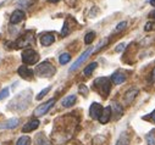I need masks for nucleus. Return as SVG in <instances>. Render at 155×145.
Listing matches in <instances>:
<instances>
[{
  "label": "nucleus",
  "instance_id": "35",
  "mask_svg": "<svg viewBox=\"0 0 155 145\" xmlns=\"http://www.w3.org/2000/svg\"><path fill=\"white\" fill-rule=\"evenodd\" d=\"M125 48H126V44H125V43H121V44H119L117 47H116L115 51H116V53H121V51L125 50Z\"/></svg>",
  "mask_w": 155,
  "mask_h": 145
},
{
  "label": "nucleus",
  "instance_id": "2",
  "mask_svg": "<svg viewBox=\"0 0 155 145\" xmlns=\"http://www.w3.org/2000/svg\"><path fill=\"white\" fill-rule=\"evenodd\" d=\"M31 100H32V92L29 89H26L20 94H17L15 98H12V100L8 105V108L15 112H22L29 106Z\"/></svg>",
  "mask_w": 155,
  "mask_h": 145
},
{
  "label": "nucleus",
  "instance_id": "7",
  "mask_svg": "<svg viewBox=\"0 0 155 145\" xmlns=\"http://www.w3.org/2000/svg\"><path fill=\"white\" fill-rule=\"evenodd\" d=\"M55 102H56V99L53 98V99L48 100L47 102H44V104H42V105H39V106H37L35 110H34V112H33V115H34L35 117H42V116H44V115L50 110V108L55 105Z\"/></svg>",
  "mask_w": 155,
  "mask_h": 145
},
{
  "label": "nucleus",
  "instance_id": "33",
  "mask_svg": "<svg viewBox=\"0 0 155 145\" xmlns=\"http://www.w3.org/2000/svg\"><path fill=\"white\" fill-rule=\"evenodd\" d=\"M9 96V88H4L3 90H0V100L6 99Z\"/></svg>",
  "mask_w": 155,
  "mask_h": 145
},
{
  "label": "nucleus",
  "instance_id": "27",
  "mask_svg": "<svg viewBox=\"0 0 155 145\" xmlns=\"http://www.w3.org/2000/svg\"><path fill=\"white\" fill-rule=\"evenodd\" d=\"M70 33V27H68V21L66 20L64 22V27L61 29V37H66V35Z\"/></svg>",
  "mask_w": 155,
  "mask_h": 145
},
{
  "label": "nucleus",
  "instance_id": "40",
  "mask_svg": "<svg viewBox=\"0 0 155 145\" xmlns=\"http://www.w3.org/2000/svg\"><path fill=\"white\" fill-rule=\"evenodd\" d=\"M151 17H154V20H155V10L151 12Z\"/></svg>",
  "mask_w": 155,
  "mask_h": 145
},
{
  "label": "nucleus",
  "instance_id": "32",
  "mask_svg": "<svg viewBox=\"0 0 155 145\" xmlns=\"http://www.w3.org/2000/svg\"><path fill=\"white\" fill-rule=\"evenodd\" d=\"M78 90H80V93H81L83 96H87V95H88V88H87L84 84H80Z\"/></svg>",
  "mask_w": 155,
  "mask_h": 145
},
{
  "label": "nucleus",
  "instance_id": "18",
  "mask_svg": "<svg viewBox=\"0 0 155 145\" xmlns=\"http://www.w3.org/2000/svg\"><path fill=\"white\" fill-rule=\"evenodd\" d=\"M111 82L116 85H119V84H122L125 81H126V75L122 73V72H115V73L111 76Z\"/></svg>",
  "mask_w": 155,
  "mask_h": 145
},
{
  "label": "nucleus",
  "instance_id": "24",
  "mask_svg": "<svg viewBox=\"0 0 155 145\" xmlns=\"http://www.w3.org/2000/svg\"><path fill=\"white\" fill-rule=\"evenodd\" d=\"M34 3H35V0H20V2H18V6H21L23 9H28Z\"/></svg>",
  "mask_w": 155,
  "mask_h": 145
},
{
  "label": "nucleus",
  "instance_id": "25",
  "mask_svg": "<svg viewBox=\"0 0 155 145\" xmlns=\"http://www.w3.org/2000/svg\"><path fill=\"white\" fill-rule=\"evenodd\" d=\"M70 60H71V55H70L68 53H64V54H61L60 57H59V62H60L61 65H66Z\"/></svg>",
  "mask_w": 155,
  "mask_h": 145
},
{
  "label": "nucleus",
  "instance_id": "31",
  "mask_svg": "<svg viewBox=\"0 0 155 145\" xmlns=\"http://www.w3.org/2000/svg\"><path fill=\"white\" fill-rule=\"evenodd\" d=\"M154 29H155V23H154V22L149 21V22L145 23V26H144V31H145V32H151V31H154Z\"/></svg>",
  "mask_w": 155,
  "mask_h": 145
},
{
  "label": "nucleus",
  "instance_id": "36",
  "mask_svg": "<svg viewBox=\"0 0 155 145\" xmlns=\"http://www.w3.org/2000/svg\"><path fill=\"white\" fill-rule=\"evenodd\" d=\"M143 118H144V120H150L151 122H154V123H155V110H154V111H153L148 117H143Z\"/></svg>",
  "mask_w": 155,
  "mask_h": 145
},
{
  "label": "nucleus",
  "instance_id": "17",
  "mask_svg": "<svg viewBox=\"0 0 155 145\" xmlns=\"http://www.w3.org/2000/svg\"><path fill=\"white\" fill-rule=\"evenodd\" d=\"M34 145H51V141L44 133H38L34 138Z\"/></svg>",
  "mask_w": 155,
  "mask_h": 145
},
{
  "label": "nucleus",
  "instance_id": "37",
  "mask_svg": "<svg viewBox=\"0 0 155 145\" xmlns=\"http://www.w3.org/2000/svg\"><path fill=\"white\" fill-rule=\"evenodd\" d=\"M151 79L155 82V67H154V69H153V72H151Z\"/></svg>",
  "mask_w": 155,
  "mask_h": 145
},
{
  "label": "nucleus",
  "instance_id": "19",
  "mask_svg": "<svg viewBox=\"0 0 155 145\" xmlns=\"http://www.w3.org/2000/svg\"><path fill=\"white\" fill-rule=\"evenodd\" d=\"M111 115H112L111 107H110V106L105 107L104 110H103V114H101L100 118H99V122H100L101 124H105V123H107V122L110 121V118H111Z\"/></svg>",
  "mask_w": 155,
  "mask_h": 145
},
{
  "label": "nucleus",
  "instance_id": "9",
  "mask_svg": "<svg viewBox=\"0 0 155 145\" xmlns=\"http://www.w3.org/2000/svg\"><path fill=\"white\" fill-rule=\"evenodd\" d=\"M103 106L100 105V104H98V102H93L92 105H91V107H89V116L93 118V120H98L99 121V118H100V116H101V114H103Z\"/></svg>",
  "mask_w": 155,
  "mask_h": 145
},
{
  "label": "nucleus",
  "instance_id": "12",
  "mask_svg": "<svg viewBox=\"0 0 155 145\" xmlns=\"http://www.w3.org/2000/svg\"><path fill=\"white\" fill-rule=\"evenodd\" d=\"M138 93H139V90L136 89V88H132V89L127 90L126 94L124 95V102H125L126 105H131V104L134 101V99L137 98Z\"/></svg>",
  "mask_w": 155,
  "mask_h": 145
},
{
  "label": "nucleus",
  "instance_id": "38",
  "mask_svg": "<svg viewBox=\"0 0 155 145\" xmlns=\"http://www.w3.org/2000/svg\"><path fill=\"white\" fill-rule=\"evenodd\" d=\"M48 2H50V3H58V2H60V0H48Z\"/></svg>",
  "mask_w": 155,
  "mask_h": 145
},
{
  "label": "nucleus",
  "instance_id": "6",
  "mask_svg": "<svg viewBox=\"0 0 155 145\" xmlns=\"http://www.w3.org/2000/svg\"><path fill=\"white\" fill-rule=\"evenodd\" d=\"M21 59H22V62L26 65H35L39 61V54L33 49H26L25 51H22Z\"/></svg>",
  "mask_w": 155,
  "mask_h": 145
},
{
  "label": "nucleus",
  "instance_id": "13",
  "mask_svg": "<svg viewBox=\"0 0 155 145\" xmlns=\"http://www.w3.org/2000/svg\"><path fill=\"white\" fill-rule=\"evenodd\" d=\"M110 107H111L112 114L115 115V120H119V118H121V117H122V115H124V107H122L119 102L112 101Z\"/></svg>",
  "mask_w": 155,
  "mask_h": 145
},
{
  "label": "nucleus",
  "instance_id": "39",
  "mask_svg": "<svg viewBox=\"0 0 155 145\" xmlns=\"http://www.w3.org/2000/svg\"><path fill=\"white\" fill-rule=\"evenodd\" d=\"M150 4H151L153 6H155V0H150Z\"/></svg>",
  "mask_w": 155,
  "mask_h": 145
},
{
  "label": "nucleus",
  "instance_id": "22",
  "mask_svg": "<svg viewBox=\"0 0 155 145\" xmlns=\"http://www.w3.org/2000/svg\"><path fill=\"white\" fill-rule=\"evenodd\" d=\"M31 138L28 135H22L17 139L16 141V145H31Z\"/></svg>",
  "mask_w": 155,
  "mask_h": 145
},
{
  "label": "nucleus",
  "instance_id": "29",
  "mask_svg": "<svg viewBox=\"0 0 155 145\" xmlns=\"http://www.w3.org/2000/svg\"><path fill=\"white\" fill-rule=\"evenodd\" d=\"M145 139H147L148 145H155V137H154L153 133H148L145 135Z\"/></svg>",
  "mask_w": 155,
  "mask_h": 145
},
{
  "label": "nucleus",
  "instance_id": "15",
  "mask_svg": "<svg viewBox=\"0 0 155 145\" xmlns=\"http://www.w3.org/2000/svg\"><path fill=\"white\" fill-rule=\"evenodd\" d=\"M55 42V35L54 33H44L41 35V44L43 47H49Z\"/></svg>",
  "mask_w": 155,
  "mask_h": 145
},
{
  "label": "nucleus",
  "instance_id": "10",
  "mask_svg": "<svg viewBox=\"0 0 155 145\" xmlns=\"http://www.w3.org/2000/svg\"><path fill=\"white\" fill-rule=\"evenodd\" d=\"M17 73L22 79H26V81H31L34 76V72L29 69L27 66H20L17 69Z\"/></svg>",
  "mask_w": 155,
  "mask_h": 145
},
{
  "label": "nucleus",
  "instance_id": "5",
  "mask_svg": "<svg viewBox=\"0 0 155 145\" xmlns=\"http://www.w3.org/2000/svg\"><path fill=\"white\" fill-rule=\"evenodd\" d=\"M94 51H95V49H94L93 47L88 48V49H87V50H86V51H84V53H83L78 59H77V60L72 63V66L68 68V72H70V73H72V72H76L77 69H78V68H80V67H81V66H82V65L88 60V57H89Z\"/></svg>",
  "mask_w": 155,
  "mask_h": 145
},
{
  "label": "nucleus",
  "instance_id": "30",
  "mask_svg": "<svg viewBox=\"0 0 155 145\" xmlns=\"http://www.w3.org/2000/svg\"><path fill=\"white\" fill-rule=\"evenodd\" d=\"M126 26H127V22L126 21H122V22H120L117 26H116V28H115V33H119V32H121V31H124L125 28H126Z\"/></svg>",
  "mask_w": 155,
  "mask_h": 145
},
{
  "label": "nucleus",
  "instance_id": "26",
  "mask_svg": "<svg viewBox=\"0 0 155 145\" xmlns=\"http://www.w3.org/2000/svg\"><path fill=\"white\" fill-rule=\"evenodd\" d=\"M95 39V33L94 32H88L84 37V43L86 44H92V42Z\"/></svg>",
  "mask_w": 155,
  "mask_h": 145
},
{
  "label": "nucleus",
  "instance_id": "28",
  "mask_svg": "<svg viewBox=\"0 0 155 145\" xmlns=\"http://www.w3.org/2000/svg\"><path fill=\"white\" fill-rule=\"evenodd\" d=\"M50 89H51V87H48V88L43 89V90H42L39 94H38V95L35 96V99H37V100H42V98H44V96H45V95H47V94L50 92Z\"/></svg>",
  "mask_w": 155,
  "mask_h": 145
},
{
  "label": "nucleus",
  "instance_id": "8",
  "mask_svg": "<svg viewBox=\"0 0 155 145\" xmlns=\"http://www.w3.org/2000/svg\"><path fill=\"white\" fill-rule=\"evenodd\" d=\"M31 44H33V32L31 31H27L15 42L16 48H26V47H29Z\"/></svg>",
  "mask_w": 155,
  "mask_h": 145
},
{
  "label": "nucleus",
  "instance_id": "14",
  "mask_svg": "<svg viewBox=\"0 0 155 145\" xmlns=\"http://www.w3.org/2000/svg\"><path fill=\"white\" fill-rule=\"evenodd\" d=\"M38 127H39V120L34 118V120L28 121L26 124H23V127H22V132H23V133H28V132L35 130Z\"/></svg>",
  "mask_w": 155,
  "mask_h": 145
},
{
  "label": "nucleus",
  "instance_id": "23",
  "mask_svg": "<svg viewBox=\"0 0 155 145\" xmlns=\"http://www.w3.org/2000/svg\"><path fill=\"white\" fill-rule=\"evenodd\" d=\"M97 66H98V63H97V62H92V63H89V65L84 68L83 73H84L86 76H91V75L93 73V71L97 68Z\"/></svg>",
  "mask_w": 155,
  "mask_h": 145
},
{
  "label": "nucleus",
  "instance_id": "4",
  "mask_svg": "<svg viewBox=\"0 0 155 145\" xmlns=\"http://www.w3.org/2000/svg\"><path fill=\"white\" fill-rule=\"evenodd\" d=\"M111 79L110 78H106V77H100V78H97L93 83L94 85V89L103 96V98H107V95L110 94L111 92Z\"/></svg>",
  "mask_w": 155,
  "mask_h": 145
},
{
  "label": "nucleus",
  "instance_id": "16",
  "mask_svg": "<svg viewBox=\"0 0 155 145\" xmlns=\"http://www.w3.org/2000/svg\"><path fill=\"white\" fill-rule=\"evenodd\" d=\"M25 20V12L22 10H15L10 17V22L12 24H16V23H20Z\"/></svg>",
  "mask_w": 155,
  "mask_h": 145
},
{
  "label": "nucleus",
  "instance_id": "11",
  "mask_svg": "<svg viewBox=\"0 0 155 145\" xmlns=\"http://www.w3.org/2000/svg\"><path fill=\"white\" fill-rule=\"evenodd\" d=\"M20 122H21L20 118H16V117L9 118V120H6V121H4V122L0 123V129H3V130L14 129V128H16V127L20 124Z\"/></svg>",
  "mask_w": 155,
  "mask_h": 145
},
{
  "label": "nucleus",
  "instance_id": "21",
  "mask_svg": "<svg viewBox=\"0 0 155 145\" xmlns=\"http://www.w3.org/2000/svg\"><path fill=\"white\" fill-rule=\"evenodd\" d=\"M115 145H130V135L126 132H124L119 137V139H117V141H116Z\"/></svg>",
  "mask_w": 155,
  "mask_h": 145
},
{
  "label": "nucleus",
  "instance_id": "34",
  "mask_svg": "<svg viewBox=\"0 0 155 145\" xmlns=\"http://www.w3.org/2000/svg\"><path fill=\"white\" fill-rule=\"evenodd\" d=\"M107 42H109V39H103V40H101V42H100V43L97 45V48H95V51H99L100 49H103V48H104V47L107 44Z\"/></svg>",
  "mask_w": 155,
  "mask_h": 145
},
{
  "label": "nucleus",
  "instance_id": "20",
  "mask_svg": "<svg viewBox=\"0 0 155 145\" xmlns=\"http://www.w3.org/2000/svg\"><path fill=\"white\" fill-rule=\"evenodd\" d=\"M76 100H77V96H76L74 94H71V95H67L66 98L62 99L61 105H62L64 107H71L72 105H74Z\"/></svg>",
  "mask_w": 155,
  "mask_h": 145
},
{
  "label": "nucleus",
  "instance_id": "1",
  "mask_svg": "<svg viewBox=\"0 0 155 145\" xmlns=\"http://www.w3.org/2000/svg\"><path fill=\"white\" fill-rule=\"evenodd\" d=\"M58 120L60 121V124H58L56 122L54 123V129H53L54 140L58 141L59 137H61L60 143H64L73 135L74 127L77 124V120H74L72 116H65V117H60Z\"/></svg>",
  "mask_w": 155,
  "mask_h": 145
},
{
  "label": "nucleus",
  "instance_id": "3",
  "mask_svg": "<svg viewBox=\"0 0 155 145\" xmlns=\"http://www.w3.org/2000/svg\"><path fill=\"white\" fill-rule=\"evenodd\" d=\"M34 73L41 78H50L56 73V68L50 61L45 60L35 67Z\"/></svg>",
  "mask_w": 155,
  "mask_h": 145
}]
</instances>
